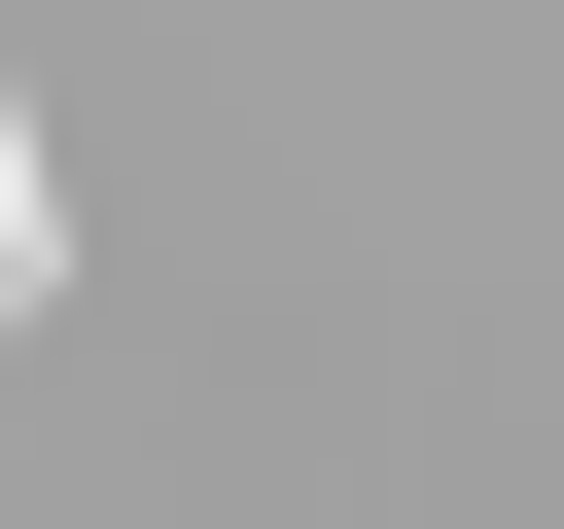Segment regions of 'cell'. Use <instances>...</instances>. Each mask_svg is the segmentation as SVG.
Wrapping results in <instances>:
<instances>
[{"mask_svg": "<svg viewBox=\"0 0 564 529\" xmlns=\"http://www.w3.org/2000/svg\"><path fill=\"white\" fill-rule=\"evenodd\" d=\"M0 282H35V141H0Z\"/></svg>", "mask_w": 564, "mask_h": 529, "instance_id": "1", "label": "cell"}]
</instances>
